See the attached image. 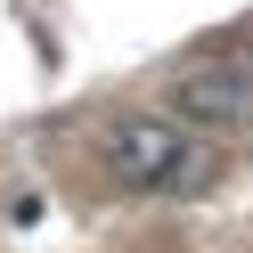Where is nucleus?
I'll list each match as a JSON object with an SVG mask.
<instances>
[{"label":"nucleus","instance_id":"f257e3e1","mask_svg":"<svg viewBox=\"0 0 253 253\" xmlns=\"http://www.w3.org/2000/svg\"><path fill=\"white\" fill-rule=\"evenodd\" d=\"M106 171H115L123 188H204L212 155L188 147V131L164 123V115H123L115 131H106Z\"/></svg>","mask_w":253,"mask_h":253},{"label":"nucleus","instance_id":"f03ea898","mask_svg":"<svg viewBox=\"0 0 253 253\" xmlns=\"http://www.w3.org/2000/svg\"><path fill=\"white\" fill-rule=\"evenodd\" d=\"M171 106L196 123H245L253 115V74L245 66H188L180 90H171Z\"/></svg>","mask_w":253,"mask_h":253}]
</instances>
